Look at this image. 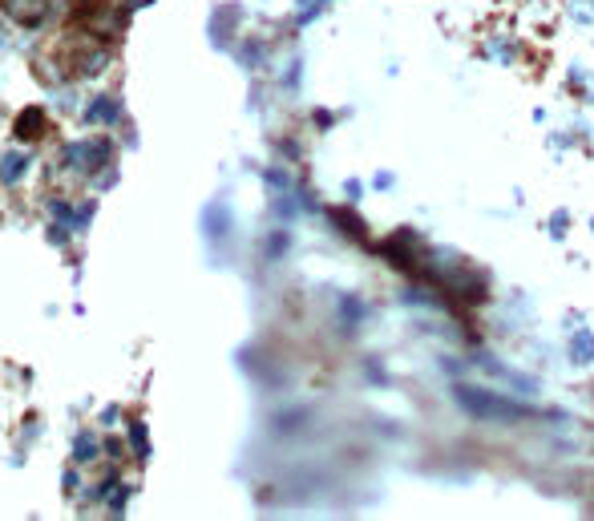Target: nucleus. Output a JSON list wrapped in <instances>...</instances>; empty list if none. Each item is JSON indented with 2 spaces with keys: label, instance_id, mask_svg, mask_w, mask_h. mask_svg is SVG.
<instances>
[{
  "label": "nucleus",
  "instance_id": "f257e3e1",
  "mask_svg": "<svg viewBox=\"0 0 594 521\" xmlns=\"http://www.w3.org/2000/svg\"><path fill=\"white\" fill-rule=\"evenodd\" d=\"M457 404H465L473 416H485V421H522V416H530V408L506 400V396H493L485 388H473V384H457L453 388Z\"/></svg>",
  "mask_w": 594,
  "mask_h": 521
},
{
  "label": "nucleus",
  "instance_id": "f03ea898",
  "mask_svg": "<svg viewBox=\"0 0 594 521\" xmlns=\"http://www.w3.org/2000/svg\"><path fill=\"white\" fill-rule=\"evenodd\" d=\"M384 259L392 263V267H401V271H409V275H421V271H429V259H425V247H421V239L413 235V231H396L384 247Z\"/></svg>",
  "mask_w": 594,
  "mask_h": 521
},
{
  "label": "nucleus",
  "instance_id": "7ed1b4c3",
  "mask_svg": "<svg viewBox=\"0 0 594 521\" xmlns=\"http://www.w3.org/2000/svg\"><path fill=\"white\" fill-rule=\"evenodd\" d=\"M570 360L574 364H594V336L590 332H578L570 340Z\"/></svg>",
  "mask_w": 594,
  "mask_h": 521
},
{
  "label": "nucleus",
  "instance_id": "20e7f679",
  "mask_svg": "<svg viewBox=\"0 0 594 521\" xmlns=\"http://www.w3.org/2000/svg\"><path fill=\"white\" fill-rule=\"evenodd\" d=\"M550 235H558V239L566 235V215H554V219H550Z\"/></svg>",
  "mask_w": 594,
  "mask_h": 521
}]
</instances>
